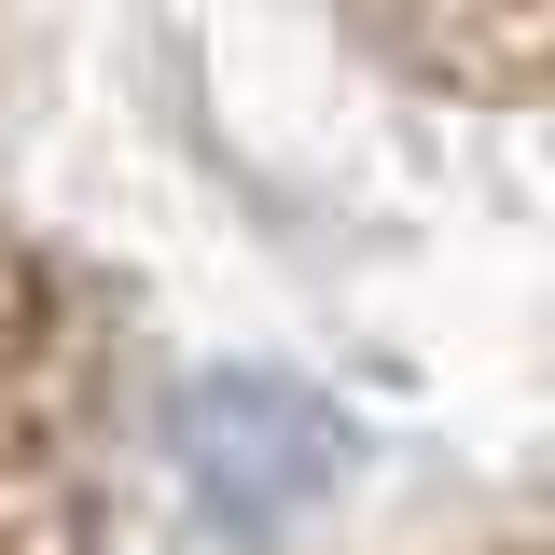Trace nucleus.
<instances>
[{
  "label": "nucleus",
  "mask_w": 555,
  "mask_h": 555,
  "mask_svg": "<svg viewBox=\"0 0 555 555\" xmlns=\"http://www.w3.org/2000/svg\"><path fill=\"white\" fill-rule=\"evenodd\" d=\"M167 486L208 542H278L347 486V416L278 361H208L167 389Z\"/></svg>",
  "instance_id": "obj_1"
}]
</instances>
